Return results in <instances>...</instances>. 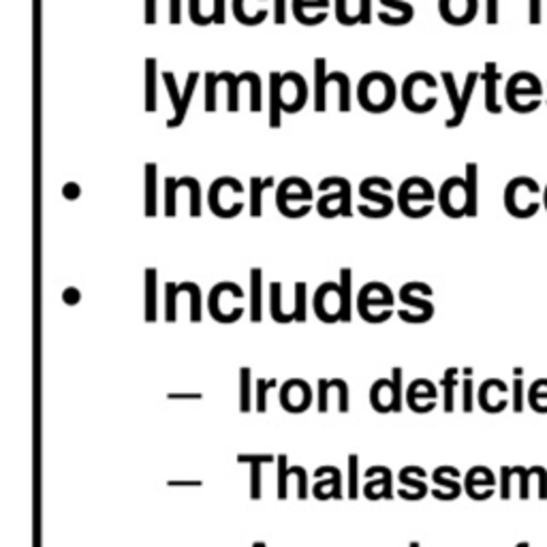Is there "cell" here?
Masks as SVG:
<instances>
[{"instance_id":"obj_7","label":"cell","mask_w":547,"mask_h":547,"mask_svg":"<svg viewBox=\"0 0 547 547\" xmlns=\"http://www.w3.org/2000/svg\"><path fill=\"white\" fill-rule=\"evenodd\" d=\"M479 0H438V14L451 26H466L477 17Z\"/></svg>"},{"instance_id":"obj_19","label":"cell","mask_w":547,"mask_h":547,"mask_svg":"<svg viewBox=\"0 0 547 547\" xmlns=\"http://www.w3.org/2000/svg\"><path fill=\"white\" fill-rule=\"evenodd\" d=\"M199 77H201L199 71H193V73H188L187 88H184V94H182V103L176 110L174 118H169V120H168V129H178L184 122V118H187V111H188V105H190V99H193L195 88H197Z\"/></svg>"},{"instance_id":"obj_58","label":"cell","mask_w":547,"mask_h":547,"mask_svg":"<svg viewBox=\"0 0 547 547\" xmlns=\"http://www.w3.org/2000/svg\"><path fill=\"white\" fill-rule=\"evenodd\" d=\"M531 24H541V0H531Z\"/></svg>"},{"instance_id":"obj_9","label":"cell","mask_w":547,"mask_h":547,"mask_svg":"<svg viewBox=\"0 0 547 547\" xmlns=\"http://www.w3.org/2000/svg\"><path fill=\"white\" fill-rule=\"evenodd\" d=\"M229 180L231 176L216 178V180L210 184V190H207V206H210L212 214L218 218H227V221L229 218H235L237 214H242L244 210L242 201H234L231 206H223V188L227 187Z\"/></svg>"},{"instance_id":"obj_55","label":"cell","mask_w":547,"mask_h":547,"mask_svg":"<svg viewBox=\"0 0 547 547\" xmlns=\"http://www.w3.org/2000/svg\"><path fill=\"white\" fill-rule=\"evenodd\" d=\"M182 11H180V0H169V24H180L182 22Z\"/></svg>"},{"instance_id":"obj_21","label":"cell","mask_w":547,"mask_h":547,"mask_svg":"<svg viewBox=\"0 0 547 547\" xmlns=\"http://www.w3.org/2000/svg\"><path fill=\"white\" fill-rule=\"evenodd\" d=\"M240 464H251V498L259 501L261 498V464L274 462V456H237Z\"/></svg>"},{"instance_id":"obj_48","label":"cell","mask_w":547,"mask_h":547,"mask_svg":"<svg viewBox=\"0 0 547 547\" xmlns=\"http://www.w3.org/2000/svg\"><path fill=\"white\" fill-rule=\"evenodd\" d=\"M287 456H278V477H281V485H278V498L284 501L287 498Z\"/></svg>"},{"instance_id":"obj_8","label":"cell","mask_w":547,"mask_h":547,"mask_svg":"<svg viewBox=\"0 0 547 547\" xmlns=\"http://www.w3.org/2000/svg\"><path fill=\"white\" fill-rule=\"evenodd\" d=\"M341 295V284L325 283L314 293V312L323 323H336L341 321V304H331V297Z\"/></svg>"},{"instance_id":"obj_17","label":"cell","mask_w":547,"mask_h":547,"mask_svg":"<svg viewBox=\"0 0 547 547\" xmlns=\"http://www.w3.org/2000/svg\"><path fill=\"white\" fill-rule=\"evenodd\" d=\"M283 73L272 71L270 73V129H281L283 114Z\"/></svg>"},{"instance_id":"obj_3","label":"cell","mask_w":547,"mask_h":547,"mask_svg":"<svg viewBox=\"0 0 547 547\" xmlns=\"http://www.w3.org/2000/svg\"><path fill=\"white\" fill-rule=\"evenodd\" d=\"M441 77H443L445 91H447V94H449L451 107H454V118L445 120V127H447V129H457L464 122V118H466V110H468V105H471L475 86H477V82L481 80V75L477 73V71H471V73L466 75V84H464L462 94L457 92L456 77H454V73H451V71H443Z\"/></svg>"},{"instance_id":"obj_53","label":"cell","mask_w":547,"mask_h":547,"mask_svg":"<svg viewBox=\"0 0 547 547\" xmlns=\"http://www.w3.org/2000/svg\"><path fill=\"white\" fill-rule=\"evenodd\" d=\"M80 195H82V188H80V184H77V182H67L62 187V197L64 199H69V201L80 199Z\"/></svg>"},{"instance_id":"obj_60","label":"cell","mask_w":547,"mask_h":547,"mask_svg":"<svg viewBox=\"0 0 547 547\" xmlns=\"http://www.w3.org/2000/svg\"><path fill=\"white\" fill-rule=\"evenodd\" d=\"M543 206H545V210H547V187L543 190Z\"/></svg>"},{"instance_id":"obj_20","label":"cell","mask_w":547,"mask_h":547,"mask_svg":"<svg viewBox=\"0 0 547 547\" xmlns=\"http://www.w3.org/2000/svg\"><path fill=\"white\" fill-rule=\"evenodd\" d=\"M360 195L366 201H374V204L380 206V218L389 216L391 210H394V199H391L388 193H377V190H374V178H366V180L360 184Z\"/></svg>"},{"instance_id":"obj_11","label":"cell","mask_w":547,"mask_h":547,"mask_svg":"<svg viewBox=\"0 0 547 547\" xmlns=\"http://www.w3.org/2000/svg\"><path fill=\"white\" fill-rule=\"evenodd\" d=\"M311 400H312L311 388H308L302 379H293L283 385L281 402L289 413H302L306 407H311Z\"/></svg>"},{"instance_id":"obj_4","label":"cell","mask_w":547,"mask_h":547,"mask_svg":"<svg viewBox=\"0 0 547 547\" xmlns=\"http://www.w3.org/2000/svg\"><path fill=\"white\" fill-rule=\"evenodd\" d=\"M419 84H424L426 88H437V77L427 73V71H413V73L404 77L402 82V103L407 107L408 111H413V114H427V111H432L434 107H437L438 99L430 97L427 101H417L415 99V88Z\"/></svg>"},{"instance_id":"obj_31","label":"cell","mask_w":547,"mask_h":547,"mask_svg":"<svg viewBox=\"0 0 547 547\" xmlns=\"http://www.w3.org/2000/svg\"><path fill=\"white\" fill-rule=\"evenodd\" d=\"M281 291H283V284L281 283H272V289H270V311H272V317H274V321H278V323H291V321H293V317H291V314H284L283 312Z\"/></svg>"},{"instance_id":"obj_34","label":"cell","mask_w":547,"mask_h":547,"mask_svg":"<svg viewBox=\"0 0 547 547\" xmlns=\"http://www.w3.org/2000/svg\"><path fill=\"white\" fill-rule=\"evenodd\" d=\"M380 3H383L385 7L400 11V17H398L394 26H407V24L413 22L415 9H413V5L408 3V0H380Z\"/></svg>"},{"instance_id":"obj_32","label":"cell","mask_w":547,"mask_h":547,"mask_svg":"<svg viewBox=\"0 0 547 547\" xmlns=\"http://www.w3.org/2000/svg\"><path fill=\"white\" fill-rule=\"evenodd\" d=\"M180 182L188 188V199H190V216L199 218L201 216V184L195 178H180Z\"/></svg>"},{"instance_id":"obj_26","label":"cell","mask_w":547,"mask_h":547,"mask_svg":"<svg viewBox=\"0 0 547 547\" xmlns=\"http://www.w3.org/2000/svg\"><path fill=\"white\" fill-rule=\"evenodd\" d=\"M146 321L148 323L157 321V270L154 267L146 270Z\"/></svg>"},{"instance_id":"obj_40","label":"cell","mask_w":547,"mask_h":547,"mask_svg":"<svg viewBox=\"0 0 547 547\" xmlns=\"http://www.w3.org/2000/svg\"><path fill=\"white\" fill-rule=\"evenodd\" d=\"M358 464L360 457L355 454L349 456V498H358L360 494V479H358Z\"/></svg>"},{"instance_id":"obj_28","label":"cell","mask_w":547,"mask_h":547,"mask_svg":"<svg viewBox=\"0 0 547 547\" xmlns=\"http://www.w3.org/2000/svg\"><path fill=\"white\" fill-rule=\"evenodd\" d=\"M350 281H353V272L349 267L341 270V321L349 323L350 321Z\"/></svg>"},{"instance_id":"obj_47","label":"cell","mask_w":547,"mask_h":547,"mask_svg":"<svg viewBox=\"0 0 547 547\" xmlns=\"http://www.w3.org/2000/svg\"><path fill=\"white\" fill-rule=\"evenodd\" d=\"M456 370L454 368H451V370H447V374H445L443 377V388H445V410H449L454 408V394H451V391H454V383H456Z\"/></svg>"},{"instance_id":"obj_51","label":"cell","mask_w":547,"mask_h":547,"mask_svg":"<svg viewBox=\"0 0 547 547\" xmlns=\"http://www.w3.org/2000/svg\"><path fill=\"white\" fill-rule=\"evenodd\" d=\"M360 24H364V26H368V24L372 22V0H360Z\"/></svg>"},{"instance_id":"obj_59","label":"cell","mask_w":547,"mask_h":547,"mask_svg":"<svg viewBox=\"0 0 547 547\" xmlns=\"http://www.w3.org/2000/svg\"><path fill=\"white\" fill-rule=\"evenodd\" d=\"M169 485H195V487H199L201 481H169Z\"/></svg>"},{"instance_id":"obj_15","label":"cell","mask_w":547,"mask_h":547,"mask_svg":"<svg viewBox=\"0 0 547 547\" xmlns=\"http://www.w3.org/2000/svg\"><path fill=\"white\" fill-rule=\"evenodd\" d=\"M434 197H437V193H434L432 187L430 188H421L419 193H415L413 180L408 178V180H404L400 184V188H398V207H400V212L404 214V216H407L408 210H410V204H413V201H427V204H430Z\"/></svg>"},{"instance_id":"obj_39","label":"cell","mask_w":547,"mask_h":547,"mask_svg":"<svg viewBox=\"0 0 547 547\" xmlns=\"http://www.w3.org/2000/svg\"><path fill=\"white\" fill-rule=\"evenodd\" d=\"M293 319L300 321V323H304V321H306V283H297L295 284Z\"/></svg>"},{"instance_id":"obj_24","label":"cell","mask_w":547,"mask_h":547,"mask_svg":"<svg viewBox=\"0 0 547 547\" xmlns=\"http://www.w3.org/2000/svg\"><path fill=\"white\" fill-rule=\"evenodd\" d=\"M146 111H157V58H146Z\"/></svg>"},{"instance_id":"obj_42","label":"cell","mask_w":547,"mask_h":547,"mask_svg":"<svg viewBox=\"0 0 547 547\" xmlns=\"http://www.w3.org/2000/svg\"><path fill=\"white\" fill-rule=\"evenodd\" d=\"M188 17L190 22L197 24V26H210V24H214L212 14H201V0H188Z\"/></svg>"},{"instance_id":"obj_1","label":"cell","mask_w":547,"mask_h":547,"mask_svg":"<svg viewBox=\"0 0 547 547\" xmlns=\"http://www.w3.org/2000/svg\"><path fill=\"white\" fill-rule=\"evenodd\" d=\"M398 91L396 82L389 73L383 71H370L360 80L358 86V101L361 110L368 114H385L396 103Z\"/></svg>"},{"instance_id":"obj_57","label":"cell","mask_w":547,"mask_h":547,"mask_svg":"<svg viewBox=\"0 0 547 547\" xmlns=\"http://www.w3.org/2000/svg\"><path fill=\"white\" fill-rule=\"evenodd\" d=\"M80 291H77L75 287H69V289H64V293H62V302L64 304H69V306H73V304H77V302H80Z\"/></svg>"},{"instance_id":"obj_12","label":"cell","mask_w":547,"mask_h":547,"mask_svg":"<svg viewBox=\"0 0 547 547\" xmlns=\"http://www.w3.org/2000/svg\"><path fill=\"white\" fill-rule=\"evenodd\" d=\"M325 58H317V61H314V111H317V114H323L327 110V86L338 82V77L342 73V71H334V73L325 75Z\"/></svg>"},{"instance_id":"obj_41","label":"cell","mask_w":547,"mask_h":547,"mask_svg":"<svg viewBox=\"0 0 547 547\" xmlns=\"http://www.w3.org/2000/svg\"><path fill=\"white\" fill-rule=\"evenodd\" d=\"M334 7L338 24H342V26H355V24H360V14H349L347 0H334Z\"/></svg>"},{"instance_id":"obj_2","label":"cell","mask_w":547,"mask_h":547,"mask_svg":"<svg viewBox=\"0 0 547 547\" xmlns=\"http://www.w3.org/2000/svg\"><path fill=\"white\" fill-rule=\"evenodd\" d=\"M331 187H336L338 193H327L325 197H321L319 204H317V212L323 218H336L334 207H331V204H336V201H338V207H336L338 216H344V218L353 216V207H350L353 188H350V182L347 180V178H338V176L325 178V180H321L319 190H323V193H325V190L331 188Z\"/></svg>"},{"instance_id":"obj_16","label":"cell","mask_w":547,"mask_h":547,"mask_svg":"<svg viewBox=\"0 0 547 547\" xmlns=\"http://www.w3.org/2000/svg\"><path fill=\"white\" fill-rule=\"evenodd\" d=\"M370 404L379 413H389L394 410V385L388 379H380L370 389Z\"/></svg>"},{"instance_id":"obj_37","label":"cell","mask_w":547,"mask_h":547,"mask_svg":"<svg viewBox=\"0 0 547 547\" xmlns=\"http://www.w3.org/2000/svg\"><path fill=\"white\" fill-rule=\"evenodd\" d=\"M223 80L227 82V88H229V103H227V107H229V111L231 114H235L237 110H240V97H237V86L242 84L240 82V75H235V73H231V71H223Z\"/></svg>"},{"instance_id":"obj_13","label":"cell","mask_w":547,"mask_h":547,"mask_svg":"<svg viewBox=\"0 0 547 547\" xmlns=\"http://www.w3.org/2000/svg\"><path fill=\"white\" fill-rule=\"evenodd\" d=\"M485 84V110L487 114L498 116L503 111V105L498 103V82L503 80L501 71H498L496 62H485V71L481 75Z\"/></svg>"},{"instance_id":"obj_44","label":"cell","mask_w":547,"mask_h":547,"mask_svg":"<svg viewBox=\"0 0 547 547\" xmlns=\"http://www.w3.org/2000/svg\"><path fill=\"white\" fill-rule=\"evenodd\" d=\"M391 385H394V413H400L402 408V368L391 370Z\"/></svg>"},{"instance_id":"obj_5","label":"cell","mask_w":547,"mask_h":547,"mask_svg":"<svg viewBox=\"0 0 547 547\" xmlns=\"http://www.w3.org/2000/svg\"><path fill=\"white\" fill-rule=\"evenodd\" d=\"M541 92H543V86H541L539 77L528 73V71H520V73L509 77L507 88H504V99H507V105L515 114H522L520 97L537 99L541 97Z\"/></svg>"},{"instance_id":"obj_50","label":"cell","mask_w":547,"mask_h":547,"mask_svg":"<svg viewBox=\"0 0 547 547\" xmlns=\"http://www.w3.org/2000/svg\"><path fill=\"white\" fill-rule=\"evenodd\" d=\"M291 475H297L300 477V498L302 501H306L308 498V475L302 466H291Z\"/></svg>"},{"instance_id":"obj_54","label":"cell","mask_w":547,"mask_h":547,"mask_svg":"<svg viewBox=\"0 0 547 547\" xmlns=\"http://www.w3.org/2000/svg\"><path fill=\"white\" fill-rule=\"evenodd\" d=\"M214 24L225 26V0H214V11H212Z\"/></svg>"},{"instance_id":"obj_43","label":"cell","mask_w":547,"mask_h":547,"mask_svg":"<svg viewBox=\"0 0 547 547\" xmlns=\"http://www.w3.org/2000/svg\"><path fill=\"white\" fill-rule=\"evenodd\" d=\"M165 291H168V295H165V319L169 321H176V297H178V284L174 283H168L165 284Z\"/></svg>"},{"instance_id":"obj_14","label":"cell","mask_w":547,"mask_h":547,"mask_svg":"<svg viewBox=\"0 0 547 547\" xmlns=\"http://www.w3.org/2000/svg\"><path fill=\"white\" fill-rule=\"evenodd\" d=\"M427 287H430V284H426V283H407L400 289V300L407 306L417 308V311L421 312V323L430 321L432 314H434V306L430 304V302L421 300V297H417L421 293V291H426Z\"/></svg>"},{"instance_id":"obj_46","label":"cell","mask_w":547,"mask_h":547,"mask_svg":"<svg viewBox=\"0 0 547 547\" xmlns=\"http://www.w3.org/2000/svg\"><path fill=\"white\" fill-rule=\"evenodd\" d=\"M163 82H165V86H168V92L171 97V105H174V110H178V107H180V103H182V97H180V91H178L176 75L171 73V71H165Z\"/></svg>"},{"instance_id":"obj_18","label":"cell","mask_w":547,"mask_h":547,"mask_svg":"<svg viewBox=\"0 0 547 547\" xmlns=\"http://www.w3.org/2000/svg\"><path fill=\"white\" fill-rule=\"evenodd\" d=\"M331 388H336L338 391H341V402H338V408H341V413H347L349 410V388L342 379H338V380L336 379H331V380L321 379L319 380V410L321 413H325L327 410V391H330Z\"/></svg>"},{"instance_id":"obj_25","label":"cell","mask_w":547,"mask_h":547,"mask_svg":"<svg viewBox=\"0 0 547 547\" xmlns=\"http://www.w3.org/2000/svg\"><path fill=\"white\" fill-rule=\"evenodd\" d=\"M146 216H157V163H146Z\"/></svg>"},{"instance_id":"obj_56","label":"cell","mask_w":547,"mask_h":547,"mask_svg":"<svg viewBox=\"0 0 547 547\" xmlns=\"http://www.w3.org/2000/svg\"><path fill=\"white\" fill-rule=\"evenodd\" d=\"M146 24H157V0H146Z\"/></svg>"},{"instance_id":"obj_23","label":"cell","mask_w":547,"mask_h":547,"mask_svg":"<svg viewBox=\"0 0 547 547\" xmlns=\"http://www.w3.org/2000/svg\"><path fill=\"white\" fill-rule=\"evenodd\" d=\"M274 188V178H261L253 176L251 178V216L259 218L264 214V190Z\"/></svg>"},{"instance_id":"obj_33","label":"cell","mask_w":547,"mask_h":547,"mask_svg":"<svg viewBox=\"0 0 547 547\" xmlns=\"http://www.w3.org/2000/svg\"><path fill=\"white\" fill-rule=\"evenodd\" d=\"M178 291H180V293L190 295V319L201 321V291L197 284L182 283V284H178Z\"/></svg>"},{"instance_id":"obj_38","label":"cell","mask_w":547,"mask_h":547,"mask_svg":"<svg viewBox=\"0 0 547 547\" xmlns=\"http://www.w3.org/2000/svg\"><path fill=\"white\" fill-rule=\"evenodd\" d=\"M240 383H242V394H240V410L242 413H248L251 408V370L248 368H242L240 370Z\"/></svg>"},{"instance_id":"obj_22","label":"cell","mask_w":547,"mask_h":547,"mask_svg":"<svg viewBox=\"0 0 547 547\" xmlns=\"http://www.w3.org/2000/svg\"><path fill=\"white\" fill-rule=\"evenodd\" d=\"M466 216H477V184H479V168L477 163H466Z\"/></svg>"},{"instance_id":"obj_6","label":"cell","mask_w":547,"mask_h":547,"mask_svg":"<svg viewBox=\"0 0 547 547\" xmlns=\"http://www.w3.org/2000/svg\"><path fill=\"white\" fill-rule=\"evenodd\" d=\"M466 180L464 178H447L438 193V206L445 216L462 218L466 216Z\"/></svg>"},{"instance_id":"obj_36","label":"cell","mask_w":547,"mask_h":547,"mask_svg":"<svg viewBox=\"0 0 547 547\" xmlns=\"http://www.w3.org/2000/svg\"><path fill=\"white\" fill-rule=\"evenodd\" d=\"M221 82L216 80V73L207 71L206 73V101H204V110L207 114H214L216 111V86Z\"/></svg>"},{"instance_id":"obj_29","label":"cell","mask_w":547,"mask_h":547,"mask_svg":"<svg viewBox=\"0 0 547 547\" xmlns=\"http://www.w3.org/2000/svg\"><path fill=\"white\" fill-rule=\"evenodd\" d=\"M251 321L259 323L261 321V270L253 267L251 270Z\"/></svg>"},{"instance_id":"obj_61","label":"cell","mask_w":547,"mask_h":547,"mask_svg":"<svg viewBox=\"0 0 547 547\" xmlns=\"http://www.w3.org/2000/svg\"><path fill=\"white\" fill-rule=\"evenodd\" d=\"M253 547H261V543H254V545H253Z\"/></svg>"},{"instance_id":"obj_45","label":"cell","mask_w":547,"mask_h":547,"mask_svg":"<svg viewBox=\"0 0 547 547\" xmlns=\"http://www.w3.org/2000/svg\"><path fill=\"white\" fill-rule=\"evenodd\" d=\"M276 379H257V410L259 413H265V396H267V389H274L276 388Z\"/></svg>"},{"instance_id":"obj_30","label":"cell","mask_w":547,"mask_h":547,"mask_svg":"<svg viewBox=\"0 0 547 547\" xmlns=\"http://www.w3.org/2000/svg\"><path fill=\"white\" fill-rule=\"evenodd\" d=\"M240 82H248L251 84V111L259 114L261 111V77L254 71H244L240 73Z\"/></svg>"},{"instance_id":"obj_35","label":"cell","mask_w":547,"mask_h":547,"mask_svg":"<svg viewBox=\"0 0 547 547\" xmlns=\"http://www.w3.org/2000/svg\"><path fill=\"white\" fill-rule=\"evenodd\" d=\"M178 188H180V184H178L176 178L171 176L165 178V216L168 218H174L178 214V207H176Z\"/></svg>"},{"instance_id":"obj_27","label":"cell","mask_w":547,"mask_h":547,"mask_svg":"<svg viewBox=\"0 0 547 547\" xmlns=\"http://www.w3.org/2000/svg\"><path fill=\"white\" fill-rule=\"evenodd\" d=\"M244 5H246V0H231V11H234V17L237 20V24H242V26H259V24H264L267 20V15H270V11L261 9L257 15H248L246 9H244Z\"/></svg>"},{"instance_id":"obj_10","label":"cell","mask_w":547,"mask_h":547,"mask_svg":"<svg viewBox=\"0 0 547 547\" xmlns=\"http://www.w3.org/2000/svg\"><path fill=\"white\" fill-rule=\"evenodd\" d=\"M330 0H291V11L295 20L304 26H319L327 20Z\"/></svg>"},{"instance_id":"obj_52","label":"cell","mask_w":547,"mask_h":547,"mask_svg":"<svg viewBox=\"0 0 547 547\" xmlns=\"http://www.w3.org/2000/svg\"><path fill=\"white\" fill-rule=\"evenodd\" d=\"M485 22L490 26L498 24V0H485Z\"/></svg>"},{"instance_id":"obj_49","label":"cell","mask_w":547,"mask_h":547,"mask_svg":"<svg viewBox=\"0 0 547 547\" xmlns=\"http://www.w3.org/2000/svg\"><path fill=\"white\" fill-rule=\"evenodd\" d=\"M274 22L278 26L287 22V0H274Z\"/></svg>"}]
</instances>
